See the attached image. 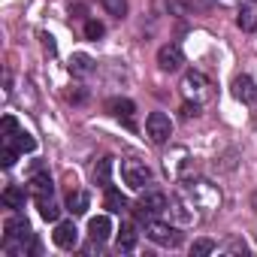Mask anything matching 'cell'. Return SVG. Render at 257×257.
<instances>
[{
  "mask_svg": "<svg viewBox=\"0 0 257 257\" xmlns=\"http://www.w3.org/2000/svg\"><path fill=\"white\" fill-rule=\"evenodd\" d=\"M182 64H185V55H182V49H179L176 43H167V46L158 49V67H161L164 73H176Z\"/></svg>",
  "mask_w": 257,
  "mask_h": 257,
  "instance_id": "8",
  "label": "cell"
},
{
  "mask_svg": "<svg viewBox=\"0 0 257 257\" xmlns=\"http://www.w3.org/2000/svg\"><path fill=\"white\" fill-rule=\"evenodd\" d=\"M103 34H106V28H103L100 22H85V37H88V40H100Z\"/></svg>",
  "mask_w": 257,
  "mask_h": 257,
  "instance_id": "27",
  "label": "cell"
},
{
  "mask_svg": "<svg viewBox=\"0 0 257 257\" xmlns=\"http://www.w3.org/2000/svg\"><path fill=\"white\" fill-rule=\"evenodd\" d=\"M112 167H115L112 158H100V161L94 164V182L103 185V188H109V182H112Z\"/></svg>",
  "mask_w": 257,
  "mask_h": 257,
  "instance_id": "13",
  "label": "cell"
},
{
  "mask_svg": "<svg viewBox=\"0 0 257 257\" xmlns=\"http://www.w3.org/2000/svg\"><path fill=\"white\" fill-rule=\"evenodd\" d=\"M236 22H239V28H242V31H254V28H257V16H254V10H248V7L239 13V19H236Z\"/></svg>",
  "mask_w": 257,
  "mask_h": 257,
  "instance_id": "23",
  "label": "cell"
},
{
  "mask_svg": "<svg viewBox=\"0 0 257 257\" xmlns=\"http://www.w3.org/2000/svg\"><path fill=\"white\" fill-rule=\"evenodd\" d=\"M146 236L155 245H164V248H176L179 245V233L170 224H161V221H146Z\"/></svg>",
  "mask_w": 257,
  "mask_h": 257,
  "instance_id": "6",
  "label": "cell"
},
{
  "mask_svg": "<svg viewBox=\"0 0 257 257\" xmlns=\"http://www.w3.org/2000/svg\"><path fill=\"white\" fill-rule=\"evenodd\" d=\"M182 115H185V118H197V115H200V103H185V106H182Z\"/></svg>",
  "mask_w": 257,
  "mask_h": 257,
  "instance_id": "28",
  "label": "cell"
},
{
  "mask_svg": "<svg viewBox=\"0 0 257 257\" xmlns=\"http://www.w3.org/2000/svg\"><path fill=\"white\" fill-rule=\"evenodd\" d=\"M19 155H22V152H19L16 146H13V149L7 146V149H4V155H0V167H4V170H10V167L16 164V158H19Z\"/></svg>",
  "mask_w": 257,
  "mask_h": 257,
  "instance_id": "26",
  "label": "cell"
},
{
  "mask_svg": "<svg viewBox=\"0 0 257 257\" xmlns=\"http://www.w3.org/2000/svg\"><path fill=\"white\" fill-rule=\"evenodd\" d=\"M52 239H55V245H58V248L73 251V248L79 245V230H76V224H73V221H58V224H55Z\"/></svg>",
  "mask_w": 257,
  "mask_h": 257,
  "instance_id": "9",
  "label": "cell"
},
{
  "mask_svg": "<svg viewBox=\"0 0 257 257\" xmlns=\"http://www.w3.org/2000/svg\"><path fill=\"white\" fill-rule=\"evenodd\" d=\"M13 143H16V149H19L22 155H28V152H37V140H34V137H31L28 131H19Z\"/></svg>",
  "mask_w": 257,
  "mask_h": 257,
  "instance_id": "21",
  "label": "cell"
},
{
  "mask_svg": "<svg viewBox=\"0 0 257 257\" xmlns=\"http://www.w3.org/2000/svg\"><path fill=\"white\" fill-rule=\"evenodd\" d=\"M4 206H7V209H22V206H25V188L10 185V188L4 191Z\"/></svg>",
  "mask_w": 257,
  "mask_h": 257,
  "instance_id": "19",
  "label": "cell"
},
{
  "mask_svg": "<svg viewBox=\"0 0 257 257\" xmlns=\"http://www.w3.org/2000/svg\"><path fill=\"white\" fill-rule=\"evenodd\" d=\"M88 236L100 245V242H106L109 236H112V221H109V215H97V218H91L88 221Z\"/></svg>",
  "mask_w": 257,
  "mask_h": 257,
  "instance_id": "11",
  "label": "cell"
},
{
  "mask_svg": "<svg viewBox=\"0 0 257 257\" xmlns=\"http://www.w3.org/2000/svg\"><path fill=\"white\" fill-rule=\"evenodd\" d=\"M167 209H170V200H167V194H161V191H149V194H143L140 203H137V212H140V218H146V221H149V215H158V212H167Z\"/></svg>",
  "mask_w": 257,
  "mask_h": 257,
  "instance_id": "7",
  "label": "cell"
},
{
  "mask_svg": "<svg viewBox=\"0 0 257 257\" xmlns=\"http://www.w3.org/2000/svg\"><path fill=\"white\" fill-rule=\"evenodd\" d=\"M185 191H188L191 206H197V209H218V203H221V194L209 182H191Z\"/></svg>",
  "mask_w": 257,
  "mask_h": 257,
  "instance_id": "2",
  "label": "cell"
},
{
  "mask_svg": "<svg viewBox=\"0 0 257 257\" xmlns=\"http://www.w3.org/2000/svg\"><path fill=\"white\" fill-rule=\"evenodd\" d=\"M103 203H106V209H109V212H124V209H127V197H124L121 191H115V188H106Z\"/></svg>",
  "mask_w": 257,
  "mask_h": 257,
  "instance_id": "18",
  "label": "cell"
},
{
  "mask_svg": "<svg viewBox=\"0 0 257 257\" xmlns=\"http://www.w3.org/2000/svg\"><path fill=\"white\" fill-rule=\"evenodd\" d=\"M4 239H7V245H13V242H31L34 236H31V224H28V218L25 215H13V218H7L4 221Z\"/></svg>",
  "mask_w": 257,
  "mask_h": 257,
  "instance_id": "5",
  "label": "cell"
},
{
  "mask_svg": "<svg viewBox=\"0 0 257 257\" xmlns=\"http://www.w3.org/2000/svg\"><path fill=\"white\" fill-rule=\"evenodd\" d=\"M40 40H43V46H46L49 52H55V40H52L49 34H40Z\"/></svg>",
  "mask_w": 257,
  "mask_h": 257,
  "instance_id": "29",
  "label": "cell"
},
{
  "mask_svg": "<svg viewBox=\"0 0 257 257\" xmlns=\"http://www.w3.org/2000/svg\"><path fill=\"white\" fill-rule=\"evenodd\" d=\"M121 179H124L127 188L143 191V188L152 182V170H149L143 161H137V158H124V161H121Z\"/></svg>",
  "mask_w": 257,
  "mask_h": 257,
  "instance_id": "1",
  "label": "cell"
},
{
  "mask_svg": "<svg viewBox=\"0 0 257 257\" xmlns=\"http://www.w3.org/2000/svg\"><path fill=\"white\" fill-rule=\"evenodd\" d=\"M230 251H248V245H245V242H233Z\"/></svg>",
  "mask_w": 257,
  "mask_h": 257,
  "instance_id": "30",
  "label": "cell"
},
{
  "mask_svg": "<svg viewBox=\"0 0 257 257\" xmlns=\"http://www.w3.org/2000/svg\"><path fill=\"white\" fill-rule=\"evenodd\" d=\"M88 194L85 191H70V197H67V209L73 212V215H85L88 212Z\"/></svg>",
  "mask_w": 257,
  "mask_h": 257,
  "instance_id": "16",
  "label": "cell"
},
{
  "mask_svg": "<svg viewBox=\"0 0 257 257\" xmlns=\"http://www.w3.org/2000/svg\"><path fill=\"white\" fill-rule=\"evenodd\" d=\"M52 179H49V173H37L34 179H31V194H34V200H40V197H52Z\"/></svg>",
  "mask_w": 257,
  "mask_h": 257,
  "instance_id": "14",
  "label": "cell"
},
{
  "mask_svg": "<svg viewBox=\"0 0 257 257\" xmlns=\"http://www.w3.org/2000/svg\"><path fill=\"white\" fill-rule=\"evenodd\" d=\"M103 7H106L112 16H118V19L127 16V0H103Z\"/></svg>",
  "mask_w": 257,
  "mask_h": 257,
  "instance_id": "25",
  "label": "cell"
},
{
  "mask_svg": "<svg viewBox=\"0 0 257 257\" xmlns=\"http://www.w3.org/2000/svg\"><path fill=\"white\" fill-rule=\"evenodd\" d=\"M0 134H4V140H7V143H10V140H16V134H19V121H16V115H4Z\"/></svg>",
  "mask_w": 257,
  "mask_h": 257,
  "instance_id": "22",
  "label": "cell"
},
{
  "mask_svg": "<svg viewBox=\"0 0 257 257\" xmlns=\"http://www.w3.org/2000/svg\"><path fill=\"white\" fill-rule=\"evenodd\" d=\"M137 248V227L134 224H121L118 230V251H134Z\"/></svg>",
  "mask_w": 257,
  "mask_h": 257,
  "instance_id": "15",
  "label": "cell"
},
{
  "mask_svg": "<svg viewBox=\"0 0 257 257\" xmlns=\"http://www.w3.org/2000/svg\"><path fill=\"white\" fill-rule=\"evenodd\" d=\"M146 134H149V140L152 143H167L170 137H173V121H170V115H164V112H152L149 118H146Z\"/></svg>",
  "mask_w": 257,
  "mask_h": 257,
  "instance_id": "4",
  "label": "cell"
},
{
  "mask_svg": "<svg viewBox=\"0 0 257 257\" xmlns=\"http://www.w3.org/2000/svg\"><path fill=\"white\" fill-rule=\"evenodd\" d=\"M91 70H94V61L88 55H73V61H70V73L73 76H88Z\"/></svg>",
  "mask_w": 257,
  "mask_h": 257,
  "instance_id": "20",
  "label": "cell"
},
{
  "mask_svg": "<svg viewBox=\"0 0 257 257\" xmlns=\"http://www.w3.org/2000/svg\"><path fill=\"white\" fill-rule=\"evenodd\" d=\"M215 251V242L212 239H197L194 245H191V254L194 257H206V254H212Z\"/></svg>",
  "mask_w": 257,
  "mask_h": 257,
  "instance_id": "24",
  "label": "cell"
},
{
  "mask_svg": "<svg viewBox=\"0 0 257 257\" xmlns=\"http://www.w3.org/2000/svg\"><path fill=\"white\" fill-rule=\"evenodd\" d=\"M115 118H121L127 127H134V112H137V106L131 103V100H109V106H106Z\"/></svg>",
  "mask_w": 257,
  "mask_h": 257,
  "instance_id": "12",
  "label": "cell"
},
{
  "mask_svg": "<svg viewBox=\"0 0 257 257\" xmlns=\"http://www.w3.org/2000/svg\"><path fill=\"white\" fill-rule=\"evenodd\" d=\"M233 97L242 100V103H254L257 100V85L251 76H236L233 79Z\"/></svg>",
  "mask_w": 257,
  "mask_h": 257,
  "instance_id": "10",
  "label": "cell"
},
{
  "mask_svg": "<svg viewBox=\"0 0 257 257\" xmlns=\"http://www.w3.org/2000/svg\"><path fill=\"white\" fill-rule=\"evenodd\" d=\"M37 206H40V215H43V221H52V224H58V218H61V209H58V203H55L52 197H40V200H37Z\"/></svg>",
  "mask_w": 257,
  "mask_h": 257,
  "instance_id": "17",
  "label": "cell"
},
{
  "mask_svg": "<svg viewBox=\"0 0 257 257\" xmlns=\"http://www.w3.org/2000/svg\"><path fill=\"white\" fill-rule=\"evenodd\" d=\"M182 91H185V97H188V100H194V103H206V100L212 97V85H209V79H206L203 73H197V70L185 76Z\"/></svg>",
  "mask_w": 257,
  "mask_h": 257,
  "instance_id": "3",
  "label": "cell"
}]
</instances>
